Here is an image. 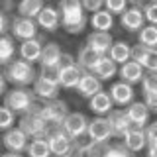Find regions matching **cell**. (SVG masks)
I'll list each match as a JSON object with an SVG mask.
<instances>
[{"label":"cell","mask_w":157,"mask_h":157,"mask_svg":"<svg viewBox=\"0 0 157 157\" xmlns=\"http://www.w3.org/2000/svg\"><path fill=\"white\" fill-rule=\"evenodd\" d=\"M57 10L61 14V28H65V32L69 33L85 32L88 18L81 0H59Z\"/></svg>","instance_id":"1"},{"label":"cell","mask_w":157,"mask_h":157,"mask_svg":"<svg viewBox=\"0 0 157 157\" xmlns=\"http://www.w3.org/2000/svg\"><path fill=\"white\" fill-rule=\"evenodd\" d=\"M4 77H6V81L10 82V85L14 86H29L36 82L37 78V71L33 69L32 63L24 61V59H14L10 65L4 67Z\"/></svg>","instance_id":"2"},{"label":"cell","mask_w":157,"mask_h":157,"mask_svg":"<svg viewBox=\"0 0 157 157\" xmlns=\"http://www.w3.org/2000/svg\"><path fill=\"white\" fill-rule=\"evenodd\" d=\"M36 102H37L36 92L29 90L28 86H14L12 90H8L4 94V106H8L14 114H20V116H24L26 112L32 110Z\"/></svg>","instance_id":"3"},{"label":"cell","mask_w":157,"mask_h":157,"mask_svg":"<svg viewBox=\"0 0 157 157\" xmlns=\"http://www.w3.org/2000/svg\"><path fill=\"white\" fill-rule=\"evenodd\" d=\"M18 126L29 136V140H36V137H45L49 134L47 122L43 120L41 114H39V102H36L29 112H26L24 116H20Z\"/></svg>","instance_id":"4"},{"label":"cell","mask_w":157,"mask_h":157,"mask_svg":"<svg viewBox=\"0 0 157 157\" xmlns=\"http://www.w3.org/2000/svg\"><path fill=\"white\" fill-rule=\"evenodd\" d=\"M59 81H57V71H47L41 69V73L37 75L36 82H33V92L39 100H55L59 98Z\"/></svg>","instance_id":"5"},{"label":"cell","mask_w":157,"mask_h":157,"mask_svg":"<svg viewBox=\"0 0 157 157\" xmlns=\"http://www.w3.org/2000/svg\"><path fill=\"white\" fill-rule=\"evenodd\" d=\"M45 140L49 144V149H51L53 157H69V155H73V151H75L77 140H73L63 128H53V130H49Z\"/></svg>","instance_id":"6"},{"label":"cell","mask_w":157,"mask_h":157,"mask_svg":"<svg viewBox=\"0 0 157 157\" xmlns=\"http://www.w3.org/2000/svg\"><path fill=\"white\" fill-rule=\"evenodd\" d=\"M39 114L43 116V120L47 122L49 130L53 128H61L65 118L69 116V108H67V102L59 100H41L39 102Z\"/></svg>","instance_id":"7"},{"label":"cell","mask_w":157,"mask_h":157,"mask_svg":"<svg viewBox=\"0 0 157 157\" xmlns=\"http://www.w3.org/2000/svg\"><path fill=\"white\" fill-rule=\"evenodd\" d=\"M37 22L33 18H24V16H14L12 24H10V36L20 41H26V39H33L37 37Z\"/></svg>","instance_id":"8"},{"label":"cell","mask_w":157,"mask_h":157,"mask_svg":"<svg viewBox=\"0 0 157 157\" xmlns=\"http://www.w3.org/2000/svg\"><path fill=\"white\" fill-rule=\"evenodd\" d=\"M28 144H29V136L20 126L10 128L2 136V145L8 151H14V153H24L28 149Z\"/></svg>","instance_id":"9"},{"label":"cell","mask_w":157,"mask_h":157,"mask_svg":"<svg viewBox=\"0 0 157 157\" xmlns=\"http://www.w3.org/2000/svg\"><path fill=\"white\" fill-rule=\"evenodd\" d=\"M86 137L90 141H100V144H108L112 137V128L106 116H94L92 120H88V130Z\"/></svg>","instance_id":"10"},{"label":"cell","mask_w":157,"mask_h":157,"mask_svg":"<svg viewBox=\"0 0 157 157\" xmlns=\"http://www.w3.org/2000/svg\"><path fill=\"white\" fill-rule=\"evenodd\" d=\"M43 47H45V39H43V36H37L33 39H26V41H22L20 47H18L20 59H24V61H28V63H39L41 53H43Z\"/></svg>","instance_id":"11"},{"label":"cell","mask_w":157,"mask_h":157,"mask_svg":"<svg viewBox=\"0 0 157 157\" xmlns=\"http://www.w3.org/2000/svg\"><path fill=\"white\" fill-rule=\"evenodd\" d=\"M61 128L73 140H82V136H86V130H88V120L82 112H69V116L65 118Z\"/></svg>","instance_id":"12"},{"label":"cell","mask_w":157,"mask_h":157,"mask_svg":"<svg viewBox=\"0 0 157 157\" xmlns=\"http://www.w3.org/2000/svg\"><path fill=\"white\" fill-rule=\"evenodd\" d=\"M110 96H112V102L120 108H128L132 102H136V90H134V85H128L124 81H118V82H112L110 86Z\"/></svg>","instance_id":"13"},{"label":"cell","mask_w":157,"mask_h":157,"mask_svg":"<svg viewBox=\"0 0 157 157\" xmlns=\"http://www.w3.org/2000/svg\"><path fill=\"white\" fill-rule=\"evenodd\" d=\"M82 69L73 63V65H61L57 69V81H59V86L61 88H77L78 82H81V77H82Z\"/></svg>","instance_id":"14"},{"label":"cell","mask_w":157,"mask_h":157,"mask_svg":"<svg viewBox=\"0 0 157 157\" xmlns=\"http://www.w3.org/2000/svg\"><path fill=\"white\" fill-rule=\"evenodd\" d=\"M120 26L128 29V32L137 33L141 28L145 26V16H144V8H140L137 4H134L132 8H128L124 14L120 16Z\"/></svg>","instance_id":"15"},{"label":"cell","mask_w":157,"mask_h":157,"mask_svg":"<svg viewBox=\"0 0 157 157\" xmlns=\"http://www.w3.org/2000/svg\"><path fill=\"white\" fill-rule=\"evenodd\" d=\"M61 59H63V51L59 47V43L55 41H49L43 47L41 59H39V65L41 69H47V71H57L61 67Z\"/></svg>","instance_id":"16"},{"label":"cell","mask_w":157,"mask_h":157,"mask_svg":"<svg viewBox=\"0 0 157 157\" xmlns=\"http://www.w3.org/2000/svg\"><path fill=\"white\" fill-rule=\"evenodd\" d=\"M126 114H128V118H130V122H132V126H134V128L145 130V128L149 126L151 110L147 108L145 102H132V104L126 108Z\"/></svg>","instance_id":"17"},{"label":"cell","mask_w":157,"mask_h":157,"mask_svg":"<svg viewBox=\"0 0 157 157\" xmlns=\"http://www.w3.org/2000/svg\"><path fill=\"white\" fill-rule=\"evenodd\" d=\"M106 118H108V122H110L112 136L120 137V140L132 130V128H134L132 122H130V118H128V114H126V110H112Z\"/></svg>","instance_id":"18"},{"label":"cell","mask_w":157,"mask_h":157,"mask_svg":"<svg viewBox=\"0 0 157 157\" xmlns=\"http://www.w3.org/2000/svg\"><path fill=\"white\" fill-rule=\"evenodd\" d=\"M36 22H37V26L43 29V32H57L59 28H61V14H59V10L57 8H53V6H45L39 12V16L36 18Z\"/></svg>","instance_id":"19"},{"label":"cell","mask_w":157,"mask_h":157,"mask_svg":"<svg viewBox=\"0 0 157 157\" xmlns=\"http://www.w3.org/2000/svg\"><path fill=\"white\" fill-rule=\"evenodd\" d=\"M112 43L114 41H112L110 32H92V33H88L85 45H88L92 51H96L100 57H104V55H108Z\"/></svg>","instance_id":"20"},{"label":"cell","mask_w":157,"mask_h":157,"mask_svg":"<svg viewBox=\"0 0 157 157\" xmlns=\"http://www.w3.org/2000/svg\"><path fill=\"white\" fill-rule=\"evenodd\" d=\"M75 90H77V94L81 96V98L90 100L96 92L102 90V81H100V78H96L92 73H82L81 82H78V86L75 88Z\"/></svg>","instance_id":"21"},{"label":"cell","mask_w":157,"mask_h":157,"mask_svg":"<svg viewBox=\"0 0 157 157\" xmlns=\"http://www.w3.org/2000/svg\"><path fill=\"white\" fill-rule=\"evenodd\" d=\"M145 69L140 65V63H136L134 59H130L128 63H124V65H120V69H118V75H120V78L124 82H128V85H137V82L144 81V75H145Z\"/></svg>","instance_id":"22"},{"label":"cell","mask_w":157,"mask_h":157,"mask_svg":"<svg viewBox=\"0 0 157 157\" xmlns=\"http://www.w3.org/2000/svg\"><path fill=\"white\" fill-rule=\"evenodd\" d=\"M112 96H110V92H106V90H100V92H96L94 96L88 100V108H90V112L94 116H108L112 112Z\"/></svg>","instance_id":"23"},{"label":"cell","mask_w":157,"mask_h":157,"mask_svg":"<svg viewBox=\"0 0 157 157\" xmlns=\"http://www.w3.org/2000/svg\"><path fill=\"white\" fill-rule=\"evenodd\" d=\"M122 144H124L132 153H140V151L147 149V137H145V130L140 128H132L128 134L122 137Z\"/></svg>","instance_id":"24"},{"label":"cell","mask_w":157,"mask_h":157,"mask_svg":"<svg viewBox=\"0 0 157 157\" xmlns=\"http://www.w3.org/2000/svg\"><path fill=\"white\" fill-rule=\"evenodd\" d=\"M90 73L96 78H100V81H110V78H114L118 75V63H114L108 55H104V57L98 59V63L94 65V69Z\"/></svg>","instance_id":"25"},{"label":"cell","mask_w":157,"mask_h":157,"mask_svg":"<svg viewBox=\"0 0 157 157\" xmlns=\"http://www.w3.org/2000/svg\"><path fill=\"white\" fill-rule=\"evenodd\" d=\"M18 55V47H16V39L10 33L0 36V67H6L16 59Z\"/></svg>","instance_id":"26"},{"label":"cell","mask_w":157,"mask_h":157,"mask_svg":"<svg viewBox=\"0 0 157 157\" xmlns=\"http://www.w3.org/2000/svg\"><path fill=\"white\" fill-rule=\"evenodd\" d=\"M88 24L92 26L94 32H110L112 28H114V16H112L108 10H98V12L90 14V18H88Z\"/></svg>","instance_id":"27"},{"label":"cell","mask_w":157,"mask_h":157,"mask_svg":"<svg viewBox=\"0 0 157 157\" xmlns=\"http://www.w3.org/2000/svg\"><path fill=\"white\" fill-rule=\"evenodd\" d=\"M98 59H100V55L96 51H92L88 45H85V47L78 49V53H77V65L85 73H90L94 69V65L98 63Z\"/></svg>","instance_id":"28"},{"label":"cell","mask_w":157,"mask_h":157,"mask_svg":"<svg viewBox=\"0 0 157 157\" xmlns=\"http://www.w3.org/2000/svg\"><path fill=\"white\" fill-rule=\"evenodd\" d=\"M45 6H47L45 0H20L18 2V16L36 20L39 16V12H41Z\"/></svg>","instance_id":"29"},{"label":"cell","mask_w":157,"mask_h":157,"mask_svg":"<svg viewBox=\"0 0 157 157\" xmlns=\"http://www.w3.org/2000/svg\"><path fill=\"white\" fill-rule=\"evenodd\" d=\"M108 57L112 59L114 63H120V65H124L132 59V45L126 41H114L110 47V51H108Z\"/></svg>","instance_id":"30"},{"label":"cell","mask_w":157,"mask_h":157,"mask_svg":"<svg viewBox=\"0 0 157 157\" xmlns=\"http://www.w3.org/2000/svg\"><path fill=\"white\" fill-rule=\"evenodd\" d=\"M26 153H28V157H53L45 137H36V140H29Z\"/></svg>","instance_id":"31"},{"label":"cell","mask_w":157,"mask_h":157,"mask_svg":"<svg viewBox=\"0 0 157 157\" xmlns=\"http://www.w3.org/2000/svg\"><path fill=\"white\" fill-rule=\"evenodd\" d=\"M137 43L144 47H157V26L147 24L137 32Z\"/></svg>","instance_id":"32"},{"label":"cell","mask_w":157,"mask_h":157,"mask_svg":"<svg viewBox=\"0 0 157 157\" xmlns=\"http://www.w3.org/2000/svg\"><path fill=\"white\" fill-rule=\"evenodd\" d=\"M136 63H140L147 73L157 71V47H145L144 49V57H141L140 61H136Z\"/></svg>","instance_id":"33"},{"label":"cell","mask_w":157,"mask_h":157,"mask_svg":"<svg viewBox=\"0 0 157 157\" xmlns=\"http://www.w3.org/2000/svg\"><path fill=\"white\" fill-rule=\"evenodd\" d=\"M14 122H16V114L10 110L8 106H0V130L6 132L10 128H14Z\"/></svg>","instance_id":"34"},{"label":"cell","mask_w":157,"mask_h":157,"mask_svg":"<svg viewBox=\"0 0 157 157\" xmlns=\"http://www.w3.org/2000/svg\"><path fill=\"white\" fill-rule=\"evenodd\" d=\"M102 157H136V153H132L124 144H114V145L110 144L108 149H106V153Z\"/></svg>","instance_id":"35"},{"label":"cell","mask_w":157,"mask_h":157,"mask_svg":"<svg viewBox=\"0 0 157 157\" xmlns=\"http://www.w3.org/2000/svg\"><path fill=\"white\" fill-rule=\"evenodd\" d=\"M104 10H108L112 16H122L128 10V0H104Z\"/></svg>","instance_id":"36"},{"label":"cell","mask_w":157,"mask_h":157,"mask_svg":"<svg viewBox=\"0 0 157 157\" xmlns=\"http://www.w3.org/2000/svg\"><path fill=\"white\" fill-rule=\"evenodd\" d=\"M141 88H144V94L149 92H157V73H145L144 81H141Z\"/></svg>","instance_id":"37"},{"label":"cell","mask_w":157,"mask_h":157,"mask_svg":"<svg viewBox=\"0 0 157 157\" xmlns=\"http://www.w3.org/2000/svg\"><path fill=\"white\" fill-rule=\"evenodd\" d=\"M144 16L145 22L151 26H157V2H147L144 6Z\"/></svg>","instance_id":"38"},{"label":"cell","mask_w":157,"mask_h":157,"mask_svg":"<svg viewBox=\"0 0 157 157\" xmlns=\"http://www.w3.org/2000/svg\"><path fill=\"white\" fill-rule=\"evenodd\" d=\"M145 137H147V145H157V122H151L145 128Z\"/></svg>","instance_id":"39"},{"label":"cell","mask_w":157,"mask_h":157,"mask_svg":"<svg viewBox=\"0 0 157 157\" xmlns=\"http://www.w3.org/2000/svg\"><path fill=\"white\" fill-rule=\"evenodd\" d=\"M10 24H12V20L8 18V14L4 10H0V36H6L10 32Z\"/></svg>","instance_id":"40"},{"label":"cell","mask_w":157,"mask_h":157,"mask_svg":"<svg viewBox=\"0 0 157 157\" xmlns=\"http://www.w3.org/2000/svg\"><path fill=\"white\" fill-rule=\"evenodd\" d=\"M144 102L147 104L151 112H157V92H149V94L144 96Z\"/></svg>","instance_id":"41"},{"label":"cell","mask_w":157,"mask_h":157,"mask_svg":"<svg viewBox=\"0 0 157 157\" xmlns=\"http://www.w3.org/2000/svg\"><path fill=\"white\" fill-rule=\"evenodd\" d=\"M6 77H4V73H0V96H4V94H6Z\"/></svg>","instance_id":"42"},{"label":"cell","mask_w":157,"mask_h":157,"mask_svg":"<svg viewBox=\"0 0 157 157\" xmlns=\"http://www.w3.org/2000/svg\"><path fill=\"white\" fill-rule=\"evenodd\" d=\"M145 155H147V157H157V145H147Z\"/></svg>","instance_id":"43"},{"label":"cell","mask_w":157,"mask_h":157,"mask_svg":"<svg viewBox=\"0 0 157 157\" xmlns=\"http://www.w3.org/2000/svg\"><path fill=\"white\" fill-rule=\"evenodd\" d=\"M0 157H24L22 153H14V151H6V153H2Z\"/></svg>","instance_id":"44"},{"label":"cell","mask_w":157,"mask_h":157,"mask_svg":"<svg viewBox=\"0 0 157 157\" xmlns=\"http://www.w3.org/2000/svg\"><path fill=\"white\" fill-rule=\"evenodd\" d=\"M128 2H132V4H140L141 0H128Z\"/></svg>","instance_id":"45"},{"label":"cell","mask_w":157,"mask_h":157,"mask_svg":"<svg viewBox=\"0 0 157 157\" xmlns=\"http://www.w3.org/2000/svg\"><path fill=\"white\" fill-rule=\"evenodd\" d=\"M149 2H157V0H149Z\"/></svg>","instance_id":"46"},{"label":"cell","mask_w":157,"mask_h":157,"mask_svg":"<svg viewBox=\"0 0 157 157\" xmlns=\"http://www.w3.org/2000/svg\"><path fill=\"white\" fill-rule=\"evenodd\" d=\"M69 157H75V155H69Z\"/></svg>","instance_id":"47"},{"label":"cell","mask_w":157,"mask_h":157,"mask_svg":"<svg viewBox=\"0 0 157 157\" xmlns=\"http://www.w3.org/2000/svg\"><path fill=\"white\" fill-rule=\"evenodd\" d=\"M155 73H157V71H155Z\"/></svg>","instance_id":"48"}]
</instances>
